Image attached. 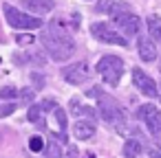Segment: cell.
Listing matches in <instances>:
<instances>
[{"label":"cell","instance_id":"18","mask_svg":"<svg viewBox=\"0 0 161 158\" xmlns=\"http://www.w3.org/2000/svg\"><path fill=\"white\" fill-rule=\"evenodd\" d=\"M42 112H44V110H42V105H38V103H36V105H31V108H29V114H27V116H29V121H31V123H38V121H42Z\"/></svg>","mask_w":161,"mask_h":158},{"label":"cell","instance_id":"26","mask_svg":"<svg viewBox=\"0 0 161 158\" xmlns=\"http://www.w3.org/2000/svg\"><path fill=\"white\" fill-rule=\"evenodd\" d=\"M148 154H150L152 158H161V151H159V149H148Z\"/></svg>","mask_w":161,"mask_h":158},{"label":"cell","instance_id":"22","mask_svg":"<svg viewBox=\"0 0 161 158\" xmlns=\"http://www.w3.org/2000/svg\"><path fill=\"white\" fill-rule=\"evenodd\" d=\"M16 108H18V103H3L0 105V116H9L11 112H16Z\"/></svg>","mask_w":161,"mask_h":158},{"label":"cell","instance_id":"6","mask_svg":"<svg viewBox=\"0 0 161 158\" xmlns=\"http://www.w3.org/2000/svg\"><path fill=\"white\" fill-rule=\"evenodd\" d=\"M137 116H139V121L146 123V127H148V132H150L152 136H159V134H161V110H159L154 103H143V105H139Z\"/></svg>","mask_w":161,"mask_h":158},{"label":"cell","instance_id":"16","mask_svg":"<svg viewBox=\"0 0 161 158\" xmlns=\"http://www.w3.org/2000/svg\"><path fill=\"white\" fill-rule=\"evenodd\" d=\"M71 112H73V114H84V116H95V110H91V108L82 105L77 99H73V101H71Z\"/></svg>","mask_w":161,"mask_h":158},{"label":"cell","instance_id":"23","mask_svg":"<svg viewBox=\"0 0 161 158\" xmlns=\"http://www.w3.org/2000/svg\"><path fill=\"white\" fill-rule=\"evenodd\" d=\"M16 42H18V44H22V46H27V44H33L36 40H33V35H29V33H25V35H22V33H18V35H16Z\"/></svg>","mask_w":161,"mask_h":158},{"label":"cell","instance_id":"5","mask_svg":"<svg viewBox=\"0 0 161 158\" xmlns=\"http://www.w3.org/2000/svg\"><path fill=\"white\" fill-rule=\"evenodd\" d=\"M91 35L99 42H106V44H115V46H128V40L115 29L110 27L108 22H93L91 24Z\"/></svg>","mask_w":161,"mask_h":158},{"label":"cell","instance_id":"17","mask_svg":"<svg viewBox=\"0 0 161 158\" xmlns=\"http://www.w3.org/2000/svg\"><path fill=\"white\" fill-rule=\"evenodd\" d=\"M44 138L40 136V134H33L31 138H29V149L31 151H36V154H40V151H44Z\"/></svg>","mask_w":161,"mask_h":158},{"label":"cell","instance_id":"1","mask_svg":"<svg viewBox=\"0 0 161 158\" xmlns=\"http://www.w3.org/2000/svg\"><path fill=\"white\" fill-rule=\"evenodd\" d=\"M97 112H99V116L108 125H113L115 130H119L121 134H126V116H124V110L119 108V103L115 99H110V97H106L102 92L97 97Z\"/></svg>","mask_w":161,"mask_h":158},{"label":"cell","instance_id":"24","mask_svg":"<svg viewBox=\"0 0 161 158\" xmlns=\"http://www.w3.org/2000/svg\"><path fill=\"white\" fill-rule=\"evenodd\" d=\"M110 5H113V0H99L97 3V13H108V9H110Z\"/></svg>","mask_w":161,"mask_h":158},{"label":"cell","instance_id":"4","mask_svg":"<svg viewBox=\"0 0 161 158\" xmlns=\"http://www.w3.org/2000/svg\"><path fill=\"white\" fill-rule=\"evenodd\" d=\"M42 44H44V51L55 59V62H66L73 57L75 53V42L69 38V40H55L51 35H47L42 31Z\"/></svg>","mask_w":161,"mask_h":158},{"label":"cell","instance_id":"20","mask_svg":"<svg viewBox=\"0 0 161 158\" xmlns=\"http://www.w3.org/2000/svg\"><path fill=\"white\" fill-rule=\"evenodd\" d=\"M14 97H18V90H16L14 86H5L3 90H0V99L9 101V99H14Z\"/></svg>","mask_w":161,"mask_h":158},{"label":"cell","instance_id":"14","mask_svg":"<svg viewBox=\"0 0 161 158\" xmlns=\"http://www.w3.org/2000/svg\"><path fill=\"white\" fill-rule=\"evenodd\" d=\"M141 154H143V147H141L139 140H135V138L126 140V145H124V156L126 158H139Z\"/></svg>","mask_w":161,"mask_h":158},{"label":"cell","instance_id":"19","mask_svg":"<svg viewBox=\"0 0 161 158\" xmlns=\"http://www.w3.org/2000/svg\"><path fill=\"white\" fill-rule=\"evenodd\" d=\"M53 116H55L60 130H66V112H64L62 108H53Z\"/></svg>","mask_w":161,"mask_h":158},{"label":"cell","instance_id":"9","mask_svg":"<svg viewBox=\"0 0 161 158\" xmlns=\"http://www.w3.org/2000/svg\"><path fill=\"white\" fill-rule=\"evenodd\" d=\"M115 20V24H117V29H119V33L128 40L130 35H137L139 31H141V20L135 16V13H121V16H117V18H113Z\"/></svg>","mask_w":161,"mask_h":158},{"label":"cell","instance_id":"12","mask_svg":"<svg viewBox=\"0 0 161 158\" xmlns=\"http://www.w3.org/2000/svg\"><path fill=\"white\" fill-rule=\"evenodd\" d=\"M27 9H31L38 18L55 9V0H27Z\"/></svg>","mask_w":161,"mask_h":158},{"label":"cell","instance_id":"21","mask_svg":"<svg viewBox=\"0 0 161 158\" xmlns=\"http://www.w3.org/2000/svg\"><path fill=\"white\" fill-rule=\"evenodd\" d=\"M31 81H33V88H36V90H42V88L47 86V81H44V77H42L40 73H31Z\"/></svg>","mask_w":161,"mask_h":158},{"label":"cell","instance_id":"2","mask_svg":"<svg viewBox=\"0 0 161 158\" xmlns=\"http://www.w3.org/2000/svg\"><path fill=\"white\" fill-rule=\"evenodd\" d=\"M95 68H97V73L104 77V81L115 88V86L119 84L121 75H124V59L117 57V55H104V57L97 62Z\"/></svg>","mask_w":161,"mask_h":158},{"label":"cell","instance_id":"11","mask_svg":"<svg viewBox=\"0 0 161 158\" xmlns=\"http://www.w3.org/2000/svg\"><path fill=\"white\" fill-rule=\"evenodd\" d=\"M95 123L93 121H75V125H73V134H75V138H80V140H88V138H93L95 136Z\"/></svg>","mask_w":161,"mask_h":158},{"label":"cell","instance_id":"7","mask_svg":"<svg viewBox=\"0 0 161 158\" xmlns=\"http://www.w3.org/2000/svg\"><path fill=\"white\" fill-rule=\"evenodd\" d=\"M62 75H64V79H66L69 84L80 86V84H84V81L91 77V66H88V62H75V64L66 66V68L62 70Z\"/></svg>","mask_w":161,"mask_h":158},{"label":"cell","instance_id":"3","mask_svg":"<svg viewBox=\"0 0 161 158\" xmlns=\"http://www.w3.org/2000/svg\"><path fill=\"white\" fill-rule=\"evenodd\" d=\"M3 11H5V18H7L9 27H14V29L33 31V29L44 27V24H42V18H38V16H29V13H25V11L16 9L14 5H5V7H3Z\"/></svg>","mask_w":161,"mask_h":158},{"label":"cell","instance_id":"25","mask_svg":"<svg viewBox=\"0 0 161 158\" xmlns=\"http://www.w3.org/2000/svg\"><path fill=\"white\" fill-rule=\"evenodd\" d=\"M20 97H22L25 103H31V101H33V90H31V88H25V90L20 92Z\"/></svg>","mask_w":161,"mask_h":158},{"label":"cell","instance_id":"13","mask_svg":"<svg viewBox=\"0 0 161 158\" xmlns=\"http://www.w3.org/2000/svg\"><path fill=\"white\" fill-rule=\"evenodd\" d=\"M146 27H148L150 40H154V42H161V18H159V16H148V20H146Z\"/></svg>","mask_w":161,"mask_h":158},{"label":"cell","instance_id":"10","mask_svg":"<svg viewBox=\"0 0 161 158\" xmlns=\"http://www.w3.org/2000/svg\"><path fill=\"white\" fill-rule=\"evenodd\" d=\"M137 51H139V57L143 59V62H154L157 59V44H154V40H150V38H139V42H137Z\"/></svg>","mask_w":161,"mask_h":158},{"label":"cell","instance_id":"8","mask_svg":"<svg viewBox=\"0 0 161 158\" xmlns=\"http://www.w3.org/2000/svg\"><path fill=\"white\" fill-rule=\"evenodd\" d=\"M132 84L137 86V90L146 97H159V90H157V84L150 75H146L139 66L132 68Z\"/></svg>","mask_w":161,"mask_h":158},{"label":"cell","instance_id":"15","mask_svg":"<svg viewBox=\"0 0 161 158\" xmlns=\"http://www.w3.org/2000/svg\"><path fill=\"white\" fill-rule=\"evenodd\" d=\"M42 156L44 158H62V147L53 140V143H49V145H44V151H42Z\"/></svg>","mask_w":161,"mask_h":158}]
</instances>
